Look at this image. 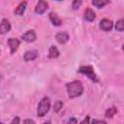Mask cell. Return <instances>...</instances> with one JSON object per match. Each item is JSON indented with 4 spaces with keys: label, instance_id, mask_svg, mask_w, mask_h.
<instances>
[{
    "label": "cell",
    "instance_id": "cell-16",
    "mask_svg": "<svg viewBox=\"0 0 124 124\" xmlns=\"http://www.w3.org/2000/svg\"><path fill=\"white\" fill-rule=\"evenodd\" d=\"M117 112V108H115V107H111V108H108L107 110H106V112H105V115H106V117H108V118H111L112 116H114V114Z\"/></svg>",
    "mask_w": 124,
    "mask_h": 124
},
{
    "label": "cell",
    "instance_id": "cell-21",
    "mask_svg": "<svg viewBox=\"0 0 124 124\" xmlns=\"http://www.w3.org/2000/svg\"><path fill=\"white\" fill-rule=\"evenodd\" d=\"M23 123H35V121L34 120H32V119H25V120H23Z\"/></svg>",
    "mask_w": 124,
    "mask_h": 124
},
{
    "label": "cell",
    "instance_id": "cell-1",
    "mask_svg": "<svg viewBox=\"0 0 124 124\" xmlns=\"http://www.w3.org/2000/svg\"><path fill=\"white\" fill-rule=\"evenodd\" d=\"M67 92L70 98H76L83 93V85L80 80H73L67 83Z\"/></svg>",
    "mask_w": 124,
    "mask_h": 124
},
{
    "label": "cell",
    "instance_id": "cell-20",
    "mask_svg": "<svg viewBox=\"0 0 124 124\" xmlns=\"http://www.w3.org/2000/svg\"><path fill=\"white\" fill-rule=\"evenodd\" d=\"M20 122V119L18 117H15L13 120H12V124H15V123H19Z\"/></svg>",
    "mask_w": 124,
    "mask_h": 124
},
{
    "label": "cell",
    "instance_id": "cell-24",
    "mask_svg": "<svg viewBox=\"0 0 124 124\" xmlns=\"http://www.w3.org/2000/svg\"><path fill=\"white\" fill-rule=\"evenodd\" d=\"M69 122H70V123H71V122L76 123V122H77V120H76V119H69Z\"/></svg>",
    "mask_w": 124,
    "mask_h": 124
},
{
    "label": "cell",
    "instance_id": "cell-18",
    "mask_svg": "<svg viewBox=\"0 0 124 124\" xmlns=\"http://www.w3.org/2000/svg\"><path fill=\"white\" fill-rule=\"evenodd\" d=\"M63 108V103H62V101H56L55 103H54V106H53V109H54V111L55 112H58L61 108Z\"/></svg>",
    "mask_w": 124,
    "mask_h": 124
},
{
    "label": "cell",
    "instance_id": "cell-23",
    "mask_svg": "<svg viewBox=\"0 0 124 124\" xmlns=\"http://www.w3.org/2000/svg\"><path fill=\"white\" fill-rule=\"evenodd\" d=\"M88 122H89V116H87L86 119H83V120L81 121V123H88Z\"/></svg>",
    "mask_w": 124,
    "mask_h": 124
},
{
    "label": "cell",
    "instance_id": "cell-26",
    "mask_svg": "<svg viewBox=\"0 0 124 124\" xmlns=\"http://www.w3.org/2000/svg\"><path fill=\"white\" fill-rule=\"evenodd\" d=\"M56 1H63V0H56Z\"/></svg>",
    "mask_w": 124,
    "mask_h": 124
},
{
    "label": "cell",
    "instance_id": "cell-4",
    "mask_svg": "<svg viewBox=\"0 0 124 124\" xmlns=\"http://www.w3.org/2000/svg\"><path fill=\"white\" fill-rule=\"evenodd\" d=\"M47 7H48V4H47L46 1H45V0H39V2L37 3V5L35 7V13L36 14H39V15H42V14H44L46 11Z\"/></svg>",
    "mask_w": 124,
    "mask_h": 124
},
{
    "label": "cell",
    "instance_id": "cell-9",
    "mask_svg": "<svg viewBox=\"0 0 124 124\" xmlns=\"http://www.w3.org/2000/svg\"><path fill=\"white\" fill-rule=\"evenodd\" d=\"M55 39L59 44H65L69 41V35L66 32H59L56 34Z\"/></svg>",
    "mask_w": 124,
    "mask_h": 124
},
{
    "label": "cell",
    "instance_id": "cell-6",
    "mask_svg": "<svg viewBox=\"0 0 124 124\" xmlns=\"http://www.w3.org/2000/svg\"><path fill=\"white\" fill-rule=\"evenodd\" d=\"M37 36H36V33L34 30H28L27 32H25L24 34L21 35V39L27 43H32L36 40Z\"/></svg>",
    "mask_w": 124,
    "mask_h": 124
},
{
    "label": "cell",
    "instance_id": "cell-15",
    "mask_svg": "<svg viewBox=\"0 0 124 124\" xmlns=\"http://www.w3.org/2000/svg\"><path fill=\"white\" fill-rule=\"evenodd\" d=\"M108 1L109 0H92V4L96 8H103L108 3Z\"/></svg>",
    "mask_w": 124,
    "mask_h": 124
},
{
    "label": "cell",
    "instance_id": "cell-3",
    "mask_svg": "<svg viewBox=\"0 0 124 124\" xmlns=\"http://www.w3.org/2000/svg\"><path fill=\"white\" fill-rule=\"evenodd\" d=\"M78 72H79L80 74L85 75V76H86L90 80L95 81V82H96V81H98L97 76L95 75L94 70H93V68H92L91 66H81V67L79 68Z\"/></svg>",
    "mask_w": 124,
    "mask_h": 124
},
{
    "label": "cell",
    "instance_id": "cell-8",
    "mask_svg": "<svg viewBox=\"0 0 124 124\" xmlns=\"http://www.w3.org/2000/svg\"><path fill=\"white\" fill-rule=\"evenodd\" d=\"M11 30V23L7 18H3L0 24V33L5 34Z\"/></svg>",
    "mask_w": 124,
    "mask_h": 124
},
{
    "label": "cell",
    "instance_id": "cell-25",
    "mask_svg": "<svg viewBox=\"0 0 124 124\" xmlns=\"http://www.w3.org/2000/svg\"><path fill=\"white\" fill-rule=\"evenodd\" d=\"M122 48H123V50H124V44H123V46H122Z\"/></svg>",
    "mask_w": 124,
    "mask_h": 124
},
{
    "label": "cell",
    "instance_id": "cell-5",
    "mask_svg": "<svg viewBox=\"0 0 124 124\" xmlns=\"http://www.w3.org/2000/svg\"><path fill=\"white\" fill-rule=\"evenodd\" d=\"M19 44H20V42L16 38H10V39H8V45H9L10 49H11V54H14L17 50V48L19 46Z\"/></svg>",
    "mask_w": 124,
    "mask_h": 124
},
{
    "label": "cell",
    "instance_id": "cell-12",
    "mask_svg": "<svg viewBox=\"0 0 124 124\" xmlns=\"http://www.w3.org/2000/svg\"><path fill=\"white\" fill-rule=\"evenodd\" d=\"M84 18L87 20V21H93L95 18H96V14L93 10L91 9H86L85 12H84Z\"/></svg>",
    "mask_w": 124,
    "mask_h": 124
},
{
    "label": "cell",
    "instance_id": "cell-13",
    "mask_svg": "<svg viewBox=\"0 0 124 124\" xmlns=\"http://www.w3.org/2000/svg\"><path fill=\"white\" fill-rule=\"evenodd\" d=\"M49 19H50V21L52 22V24L53 25H55V26H60L61 24H62V20L58 17V16L56 15V14H54V13H50L49 14Z\"/></svg>",
    "mask_w": 124,
    "mask_h": 124
},
{
    "label": "cell",
    "instance_id": "cell-7",
    "mask_svg": "<svg viewBox=\"0 0 124 124\" xmlns=\"http://www.w3.org/2000/svg\"><path fill=\"white\" fill-rule=\"evenodd\" d=\"M113 27V22L110 19L108 18H103L100 21V28L103 31H110Z\"/></svg>",
    "mask_w": 124,
    "mask_h": 124
},
{
    "label": "cell",
    "instance_id": "cell-22",
    "mask_svg": "<svg viewBox=\"0 0 124 124\" xmlns=\"http://www.w3.org/2000/svg\"><path fill=\"white\" fill-rule=\"evenodd\" d=\"M93 123H106L105 120H92Z\"/></svg>",
    "mask_w": 124,
    "mask_h": 124
},
{
    "label": "cell",
    "instance_id": "cell-19",
    "mask_svg": "<svg viewBox=\"0 0 124 124\" xmlns=\"http://www.w3.org/2000/svg\"><path fill=\"white\" fill-rule=\"evenodd\" d=\"M82 5V1L81 0H74L72 3V8L74 10H78L80 8V6Z\"/></svg>",
    "mask_w": 124,
    "mask_h": 124
},
{
    "label": "cell",
    "instance_id": "cell-14",
    "mask_svg": "<svg viewBox=\"0 0 124 124\" xmlns=\"http://www.w3.org/2000/svg\"><path fill=\"white\" fill-rule=\"evenodd\" d=\"M58 56H59V50L57 49L56 46H51L48 49V57L53 59V58H57Z\"/></svg>",
    "mask_w": 124,
    "mask_h": 124
},
{
    "label": "cell",
    "instance_id": "cell-10",
    "mask_svg": "<svg viewBox=\"0 0 124 124\" xmlns=\"http://www.w3.org/2000/svg\"><path fill=\"white\" fill-rule=\"evenodd\" d=\"M26 6H27V2L26 1H22L21 3H19L18 6L16 8V10L14 12L15 15H16V16H22L24 14L25 10H26Z\"/></svg>",
    "mask_w": 124,
    "mask_h": 124
},
{
    "label": "cell",
    "instance_id": "cell-11",
    "mask_svg": "<svg viewBox=\"0 0 124 124\" xmlns=\"http://www.w3.org/2000/svg\"><path fill=\"white\" fill-rule=\"evenodd\" d=\"M38 56V51L35 49H31L25 52L24 54V60L25 61H32L34 59H36Z\"/></svg>",
    "mask_w": 124,
    "mask_h": 124
},
{
    "label": "cell",
    "instance_id": "cell-2",
    "mask_svg": "<svg viewBox=\"0 0 124 124\" xmlns=\"http://www.w3.org/2000/svg\"><path fill=\"white\" fill-rule=\"evenodd\" d=\"M49 108H50V99H49L48 97H44V98L40 101V103H39V105H38L37 115H38L39 117L45 116V115L48 112Z\"/></svg>",
    "mask_w": 124,
    "mask_h": 124
},
{
    "label": "cell",
    "instance_id": "cell-17",
    "mask_svg": "<svg viewBox=\"0 0 124 124\" xmlns=\"http://www.w3.org/2000/svg\"><path fill=\"white\" fill-rule=\"evenodd\" d=\"M115 30L116 31H123L124 30V19H119L116 21Z\"/></svg>",
    "mask_w": 124,
    "mask_h": 124
}]
</instances>
